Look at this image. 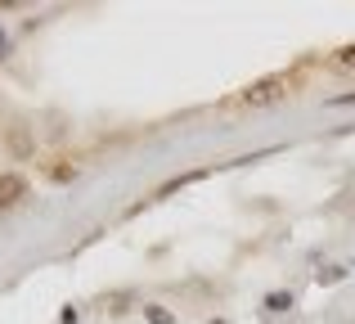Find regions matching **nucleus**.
<instances>
[{
	"label": "nucleus",
	"mask_w": 355,
	"mask_h": 324,
	"mask_svg": "<svg viewBox=\"0 0 355 324\" xmlns=\"http://www.w3.org/2000/svg\"><path fill=\"white\" fill-rule=\"evenodd\" d=\"M266 311H275V316L293 311V293H270V298H266Z\"/></svg>",
	"instance_id": "3"
},
{
	"label": "nucleus",
	"mask_w": 355,
	"mask_h": 324,
	"mask_svg": "<svg viewBox=\"0 0 355 324\" xmlns=\"http://www.w3.org/2000/svg\"><path fill=\"white\" fill-rule=\"evenodd\" d=\"M0 50H5V32H0Z\"/></svg>",
	"instance_id": "7"
},
{
	"label": "nucleus",
	"mask_w": 355,
	"mask_h": 324,
	"mask_svg": "<svg viewBox=\"0 0 355 324\" xmlns=\"http://www.w3.org/2000/svg\"><path fill=\"white\" fill-rule=\"evenodd\" d=\"M23 194H27V180H23V176H14V171L0 176V207H14Z\"/></svg>",
	"instance_id": "2"
},
{
	"label": "nucleus",
	"mask_w": 355,
	"mask_h": 324,
	"mask_svg": "<svg viewBox=\"0 0 355 324\" xmlns=\"http://www.w3.org/2000/svg\"><path fill=\"white\" fill-rule=\"evenodd\" d=\"M333 63H338V68H355V45H347V50H338V59H333Z\"/></svg>",
	"instance_id": "6"
},
{
	"label": "nucleus",
	"mask_w": 355,
	"mask_h": 324,
	"mask_svg": "<svg viewBox=\"0 0 355 324\" xmlns=\"http://www.w3.org/2000/svg\"><path fill=\"white\" fill-rule=\"evenodd\" d=\"M144 320L148 324H175V316H171V311H162V307H144Z\"/></svg>",
	"instance_id": "4"
},
{
	"label": "nucleus",
	"mask_w": 355,
	"mask_h": 324,
	"mask_svg": "<svg viewBox=\"0 0 355 324\" xmlns=\"http://www.w3.org/2000/svg\"><path fill=\"white\" fill-rule=\"evenodd\" d=\"M342 275H347L342 266H329V271H315V280H320V284H338Z\"/></svg>",
	"instance_id": "5"
},
{
	"label": "nucleus",
	"mask_w": 355,
	"mask_h": 324,
	"mask_svg": "<svg viewBox=\"0 0 355 324\" xmlns=\"http://www.w3.org/2000/svg\"><path fill=\"white\" fill-rule=\"evenodd\" d=\"M211 324H225V320H211Z\"/></svg>",
	"instance_id": "8"
},
{
	"label": "nucleus",
	"mask_w": 355,
	"mask_h": 324,
	"mask_svg": "<svg viewBox=\"0 0 355 324\" xmlns=\"http://www.w3.org/2000/svg\"><path fill=\"white\" fill-rule=\"evenodd\" d=\"M275 95H284V77H266V81H257V86H248L243 90V104H266V99H275Z\"/></svg>",
	"instance_id": "1"
}]
</instances>
